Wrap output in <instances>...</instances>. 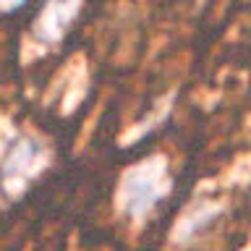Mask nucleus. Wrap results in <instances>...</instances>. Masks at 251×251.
Segmentation results:
<instances>
[{"label":"nucleus","instance_id":"f03ea898","mask_svg":"<svg viewBox=\"0 0 251 251\" xmlns=\"http://www.w3.org/2000/svg\"><path fill=\"white\" fill-rule=\"evenodd\" d=\"M157 199H160V191H157L152 178L128 176L123 180V201H126V207H128V212H133V215L147 212Z\"/></svg>","mask_w":251,"mask_h":251},{"label":"nucleus","instance_id":"f257e3e1","mask_svg":"<svg viewBox=\"0 0 251 251\" xmlns=\"http://www.w3.org/2000/svg\"><path fill=\"white\" fill-rule=\"evenodd\" d=\"M84 0H45L34 19V34L42 42H58L66 29L74 24Z\"/></svg>","mask_w":251,"mask_h":251},{"label":"nucleus","instance_id":"7ed1b4c3","mask_svg":"<svg viewBox=\"0 0 251 251\" xmlns=\"http://www.w3.org/2000/svg\"><path fill=\"white\" fill-rule=\"evenodd\" d=\"M26 0H0V11L3 13H11V11H16V8H21Z\"/></svg>","mask_w":251,"mask_h":251}]
</instances>
